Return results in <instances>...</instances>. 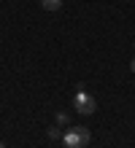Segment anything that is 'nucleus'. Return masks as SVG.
<instances>
[{
  "label": "nucleus",
  "instance_id": "4",
  "mask_svg": "<svg viewBox=\"0 0 135 148\" xmlns=\"http://www.w3.org/2000/svg\"><path fill=\"white\" fill-rule=\"evenodd\" d=\"M49 137H51V140H60V137H62V129L60 127H49Z\"/></svg>",
  "mask_w": 135,
  "mask_h": 148
},
{
  "label": "nucleus",
  "instance_id": "5",
  "mask_svg": "<svg viewBox=\"0 0 135 148\" xmlns=\"http://www.w3.org/2000/svg\"><path fill=\"white\" fill-rule=\"evenodd\" d=\"M57 124H60V127L68 124V116H65V113H57Z\"/></svg>",
  "mask_w": 135,
  "mask_h": 148
},
{
  "label": "nucleus",
  "instance_id": "2",
  "mask_svg": "<svg viewBox=\"0 0 135 148\" xmlns=\"http://www.w3.org/2000/svg\"><path fill=\"white\" fill-rule=\"evenodd\" d=\"M73 108H76V113H81V116H92L97 105H95V97H92V94H87L84 89H78L76 97H73Z\"/></svg>",
  "mask_w": 135,
  "mask_h": 148
},
{
  "label": "nucleus",
  "instance_id": "6",
  "mask_svg": "<svg viewBox=\"0 0 135 148\" xmlns=\"http://www.w3.org/2000/svg\"><path fill=\"white\" fill-rule=\"evenodd\" d=\"M130 67H132V73H135V59H132V65H130Z\"/></svg>",
  "mask_w": 135,
  "mask_h": 148
},
{
  "label": "nucleus",
  "instance_id": "3",
  "mask_svg": "<svg viewBox=\"0 0 135 148\" xmlns=\"http://www.w3.org/2000/svg\"><path fill=\"white\" fill-rule=\"evenodd\" d=\"M62 3H65V0H41V5L46 8V11H57Z\"/></svg>",
  "mask_w": 135,
  "mask_h": 148
},
{
  "label": "nucleus",
  "instance_id": "7",
  "mask_svg": "<svg viewBox=\"0 0 135 148\" xmlns=\"http://www.w3.org/2000/svg\"><path fill=\"white\" fill-rule=\"evenodd\" d=\"M0 148H6V143H0Z\"/></svg>",
  "mask_w": 135,
  "mask_h": 148
},
{
  "label": "nucleus",
  "instance_id": "1",
  "mask_svg": "<svg viewBox=\"0 0 135 148\" xmlns=\"http://www.w3.org/2000/svg\"><path fill=\"white\" fill-rule=\"evenodd\" d=\"M89 140H92V135H89L87 127H70V129L62 132V143L68 148H87Z\"/></svg>",
  "mask_w": 135,
  "mask_h": 148
}]
</instances>
